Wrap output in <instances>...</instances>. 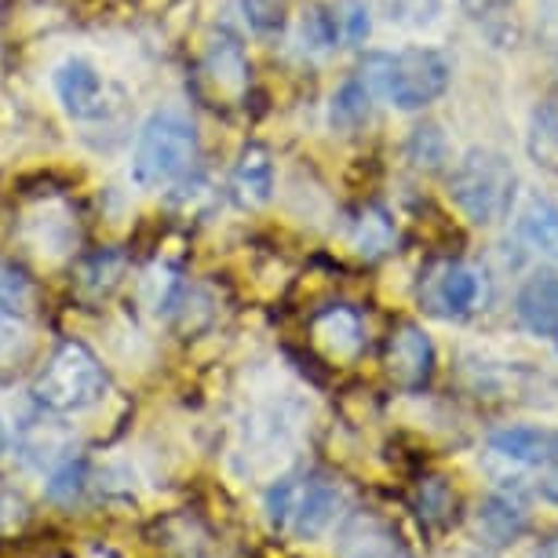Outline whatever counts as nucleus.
Masks as SVG:
<instances>
[{
    "mask_svg": "<svg viewBox=\"0 0 558 558\" xmlns=\"http://www.w3.org/2000/svg\"><path fill=\"white\" fill-rule=\"evenodd\" d=\"M205 66H208V77L216 81L219 92L238 96V92L248 84V59H245V48H241V40L234 34H219L213 40Z\"/></svg>",
    "mask_w": 558,
    "mask_h": 558,
    "instance_id": "nucleus-18",
    "label": "nucleus"
},
{
    "mask_svg": "<svg viewBox=\"0 0 558 558\" xmlns=\"http://www.w3.org/2000/svg\"><path fill=\"white\" fill-rule=\"evenodd\" d=\"M533 558H558V533H551L547 541L536 547V555Z\"/></svg>",
    "mask_w": 558,
    "mask_h": 558,
    "instance_id": "nucleus-33",
    "label": "nucleus"
},
{
    "mask_svg": "<svg viewBox=\"0 0 558 558\" xmlns=\"http://www.w3.org/2000/svg\"><path fill=\"white\" fill-rule=\"evenodd\" d=\"M555 441H558V430H547V427H504L489 435L493 452H500V457H508L514 463H533V468H541V463L551 457Z\"/></svg>",
    "mask_w": 558,
    "mask_h": 558,
    "instance_id": "nucleus-15",
    "label": "nucleus"
},
{
    "mask_svg": "<svg viewBox=\"0 0 558 558\" xmlns=\"http://www.w3.org/2000/svg\"><path fill=\"white\" fill-rule=\"evenodd\" d=\"M525 154L533 165L558 172V92H547L533 107L530 129H525Z\"/></svg>",
    "mask_w": 558,
    "mask_h": 558,
    "instance_id": "nucleus-14",
    "label": "nucleus"
},
{
    "mask_svg": "<svg viewBox=\"0 0 558 558\" xmlns=\"http://www.w3.org/2000/svg\"><path fill=\"white\" fill-rule=\"evenodd\" d=\"M311 332H314V343L329 357H336V362H351L365 347V322H362V314L354 307H347V303H336V307H325L314 314Z\"/></svg>",
    "mask_w": 558,
    "mask_h": 558,
    "instance_id": "nucleus-10",
    "label": "nucleus"
},
{
    "mask_svg": "<svg viewBox=\"0 0 558 558\" xmlns=\"http://www.w3.org/2000/svg\"><path fill=\"white\" fill-rule=\"evenodd\" d=\"M420 296H424L430 303V311L441 314V318H468L482 300V274L463 259L438 263V267L427 274V289L420 292Z\"/></svg>",
    "mask_w": 558,
    "mask_h": 558,
    "instance_id": "nucleus-8",
    "label": "nucleus"
},
{
    "mask_svg": "<svg viewBox=\"0 0 558 558\" xmlns=\"http://www.w3.org/2000/svg\"><path fill=\"white\" fill-rule=\"evenodd\" d=\"M26 519V500L12 489H0V533L15 530Z\"/></svg>",
    "mask_w": 558,
    "mask_h": 558,
    "instance_id": "nucleus-30",
    "label": "nucleus"
},
{
    "mask_svg": "<svg viewBox=\"0 0 558 558\" xmlns=\"http://www.w3.org/2000/svg\"><path fill=\"white\" fill-rule=\"evenodd\" d=\"M405 150H409V161L416 168H424V172H438V168L449 161V143L438 124H420V129H413Z\"/></svg>",
    "mask_w": 558,
    "mask_h": 558,
    "instance_id": "nucleus-23",
    "label": "nucleus"
},
{
    "mask_svg": "<svg viewBox=\"0 0 558 558\" xmlns=\"http://www.w3.org/2000/svg\"><path fill=\"white\" fill-rule=\"evenodd\" d=\"M373 102H376L373 92H368L357 77L343 81L329 99V124L336 132H347V135L365 129L368 118H373Z\"/></svg>",
    "mask_w": 558,
    "mask_h": 558,
    "instance_id": "nucleus-19",
    "label": "nucleus"
},
{
    "mask_svg": "<svg viewBox=\"0 0 558 558\" xmlns=\"http://www.w3.org/2000/svg\"><path fill=\"white\" fill-rule=\"evenodd\" d=\"M102 391H107V368H102L96 351L84 347L81 340L59 343L56 354L37 373L34 387H29L34 402L56 416L81 413V409L96 405Z\"/></svg>",
    "mask_w": 558,
    "mask_h": 558,
    "instance_id": "nucleus-5",
    "label": "nucleus"
},
{
    "mask_svg": "<svg viewBox=\"0 0 558 558\" xmlns=\"http://www.w3.org/2000/svg\"><path fill=\"white\" fill-rule=\"evenodd\" d=\"M34 303V286L15 263L0 259V322H15L23 318Z\"/></svg>",
    "mask_w": 558,
    "mask_h": 558,
    "instance_id": "nucleus-22",
    "label": "nucleus"
},
{
    "mask_svg": "<svg viewBox=\"0 0 558 558\" xmlns=\"http://www.w3.org/2000/svg\"><path fill=\"white\" fill-rule=\"evenodd\" d=\"M514 194H519V172L511 157L489 146H475L452 165L449 197L463 219L475 227H497L511 216Z\"/></svg>",
    "mask_w": 558,
    "mask_h": 558,
    "instance_id": "nucleus-3",
    "label": "nucleus"
},
{
    "mask_svg": "<svg viewBox=\"0 0 558 558\" xmlns=\"http://www.w3.org/2000/svg\"><path fill=\"white\" fill-rule=\"evenodd\" d=\"M336 558H413L384 514L376 511H354L347 514L340 533H336Z\"/></svg>",
    "mask_w": 558,
    "mask_h": 558,
    "instance_id": "nucleus-7",
    "label": "nucleus"
},
{
    "mask_svg": "<svg viewBox=\"0 0 558 558\" xmlns=\"http://www.w3.org/2000/svg\"><path fill=\"white\" fill-rule=\"evenodd\" d=\"M457 4H460L471 19H493V15L508 12L514 0H457Z\"/></svg>",
    "mask_w": 558,
    "mask_h": 558,
    "instance_id": "nucleus-32",
    "label": "nucleus"
},
{
    "mask_svg": "<svg viewBox=\"0 0 558 558\" xmlns=\"http://www.w3.org/2000/svg\"><path fill=\"white\" fill-rule=\"evenodd\" d=\"M300 40L307 51H329L336 48V40L340 37V15L329 12V8H311L307 15L300 19Z\"/></svg>",
    "mask_w": 558,
    "mask_h": 558,
    "instance_id": "nucleus-24",
    "label": "nucleus"
},
{
    "mask_svg": "<svg viewBox=\"0 0 558 558\" xmlns=\"http://www.w3.org/2000/svg\"><path fill=\"white\" fill-rule=\"evenodd\" d=\"M478 530L489 536V544H514L519 536L530 530V508H525V500L519 493H493V497L482 500L478 508Z\"/></svg>",
    "mask_w": 558,
    "mask_h": 558,
    "instance_id": "nucleus-13",
    "label": "nucleus"
},
{
    "mask_svg": "<svg viewBox=\"0 0 558 558\" xmlns=\"http://www.w3.org/2000/svg\"><path fill=\"white\" fill-rule=\"evenodd\" d=\"M541 468H544V475H541V497L558 508V441H555L551 457H547Z\"/></svg>",
    "mask_w": 558,
    "mask_h": 558,
    "instance_id": "nucleus-31",
    "label": "nucleus"
},
{
    "mask_svg": "<svg viewBox=\"0 0 558 558\" xmlns=\"http://www.w3.org/2000/svg\"><path fill=\"white\" fill-rule=\"evenodd\" d=\"M519 238L536 256L558 263V205L547 197H533L519 216Z\"/></svg>",
    "mask_w": 558,
    "mask_h": 558,
    "instance_id": "nucleus-17",
    "label": "nucleus"
},
{
    "mask_svg": "<svg viewBox=\"0 0 558 558\" xmlns=\"http://www.w3.org/2000/svg\"><path fill=\"white\" fill-rule=\"evenodd\" d=\"M336 15H340V37L347 45H362L368 37V29H373V15H368L365 0H347L343 12H336Z\"/></svg>",
    "mask_w": 558,
    "mask_h": 558,
    "instance_id": "nucleus-28",
    "label": "nucleus"
},
{
    "mask_svg": "<svg viewBox=\"0 0 558 558\" xmlns=\"http://www.w3.org/2000/svg\"><path fill=\"white\" fill-rule=\"evenodd\" d=\"M536 40L558 66V0H541L536 8Z\"/></svg>",
    "mask_w": 558,
    "mask_h": 558,
    "instance_id": "nucleus-29",
    "label": "nucleus"
},
{
    "mask_svg": "<svg viewBox=\"0 0 558 558\" xmlns=\"http://www.w3.org/2000/svg\"><path fill=\"white\" fill-rule=\"evenodd\" d=\"M347 238H351V248L357 256L376 259L384 252H391L395 245V219L380 205H365L354 213L351 227H347Z\"/></svg>",
    "mask_w": 558,
    "mask_h": 558,
    "instance_id": "nucleus-16",
    "label": "nucleus"
},
{
    "mask_svg": "<svg viewBox=\"0 0 558 558\" xmlns=\"http://www.w3.org/2000/svg\"><path fill=\"white\" fill-rule=\"evenodd\" d=\"M230 202L238 208H263L274 197V161L267 146H245L238 154L234 168H230L227 179Z\"/></svg>",
    "mask_w": 558,
    "mask_h": 558,
    "instance_id": "nucleus-11",
    "label": "nucleus"
},
{
    "mask_svg": "<svg viewBox=\"0 0 558 558\" xmlns=\"http://www.w3.org/2000/svg\"><path fill=\"white\" fill-rule=\"evenodd\" d=\"M452 508H457V497H452V489H449L446 478L430 475V478H420L416 482L413 511L420 514V522H424V525H435V530L449 525Z\"/></svg>",
    "mask_w": 558,
    "mask_h": 558,
    "instance_id": "nucleus-21",
    "label": "nucleus"
},
{
    "mask_svg": "<svg viewBox=\"0 0 558 558\" xmlns=\"http://www.w3.org/2000/svg\"><path fill=\"white\" fill-rule=\"evenodd\" d=\"M357 81L373 92V99L395 102L413 113L446 96L452 81V62L438 48H402V51H368L357 62Z\"/></svg>",
    "mask_w": 558,
    "mask_h": 558,
    "instance_id": "nucleus-1",
    "label": "nucleus"
},
{
    "mask_svg": "<svg viewBox=\"0 0 558 558\" xmlns=\"http://www.w3.org/2000/svg\"><path fill=\"white\" fill-rule=\"evenodd\" d=\"M8 452V430H4V424H0V457Z\"/></svg>",
    "mask_w": 558,
    "mask_h": 558,
    "instance_id": "nucleus-34",
    "label": "nucleus"
},
{
    "mask_svg": "<svg viewBox=\"0 0 558 558\" xmlns=\"http://www.w3.org/2000/svg\"><path fill=\"white\" fill-rule=\"evenodd\" d=\"M241 12H245L248 26L256 34L270 37V34H281L289 23V0H241Z\"/></svg>",
    "mask_w": 558,
    "mask_h": 558,
    "instance_id": "nucleus-26",
    "label": "nucleus"
},
{
    "mask_svg": "<svg viewBox=\"0 0 558 558\" xmlns=\"http://www.w3.org/2000/svg\"><path fill=\"white\" fill-rule=\"evenodd\" d=\"M380 12L391 26L420 29L441 15V0H380Z\"/></svg>",
    "mask_w": 558,
    "mask_h": 558,
    "instance_id": "nucleus-25",
    "label": "nucleus"
},
{
    "mask_svg": "<svg viewBox=\"0 0 558 558\" xmlns=\"http://www.w3.org/2000/svg\"><path fill=\"white\" fill-rule=\"evenodd\" d=\"M84 489V463L81 460H62V468L48 482V497L59 504H73V497Z\"/></svg>",
    "mask_w": 558,
    "mask_h": 558,
    "instance_id": "nucleus-27",
    "label": "nucleus"
},
{
    "mask_svg": "<svg viewBox=\"0 0 558 558\" xmlns=\"http://www.w3.org/2000/svg\"><path fill=\"white\" fill-rule=\"evenodd\" d=\"M197 161V129L175 110H157L146 118L135 140L132 179L143 191H165L179 183Z\"/></svg>",
    "mask_w": 558,
    "mask_h": 558,
    "instance_id": "nucleus-4",
    "label": "nucleus"
},
{
    "mask_svg": "<svg viewBox=\"0 0 558 558\" xmlns=\"http://www.w3.org/2000/svg\"><path fill=\"white\" fill-rule=\"evenodd\" d=\"M340 504H343L340 482L322 468L289 471L263 497L270 525L278 533L292 536V541H314V536H322L332 525Z\"/></svg>",
    "mask_w": 558,
    "mask_h": 558,
    "instance_id": "nucleus-2",
    "label": "nucleus"
},
{
    "mask_svg": "<svg viewBox=\"0 0 558 558\" xmlns=\"http://www.w3.org/2000/svg\"><path fill=\"white\" fill-rule=\"evenodd\" d=\"M514 318L525 332L558 343V274H536L514 296Z\"/></svg>",
    "mask_w": 558,
    "mask_h": 558,
    "instance_id": "nucleus-12",
    "label": "nucleus"
},
{
    "mask_svg": "<svg viewBox=\"0 0 558 558\" xmlns=\"http://www.w3.org/2000/svg\"><path fill=\"white\" fill-rule=\"evenodd\" d=\"M384 365L387 376L402 387V391H424L435 376V343L424 332V325L416 322H402L387 340L384 351Z\"/></svg>",
    "mask_w": 558,
    "mask_h": 558,
    "instance_id": "nucleus-6",
    "label": "nucleus"
},
{
    "mask_svg": "<svg viewBox=\"0 0 558 558\" xmlns=\"http://www.w3.org/2000/svg\"><path fill=\"white\" fill-rule=\"evenodd\" d=\"M56 96L62 102V110L77 121H96L107 113V81L96 62L70 56L56 66Z\"/></svg>",
    "mask_w": 558,
    "mask_h": 558,
    "instance_id": "nucleus-9",
    "label": "nucleus"
},
{
    "mask_svg": "<svg viewBox=\"0 0 558 558\" xmlns=\"http://www.w3.org/2000/svg\"><path fill=\"white\" fill-rule=\"evenodd\" d=\"M121 278H124V256L121 252H110V248L92 252V256H84L77 267V289L92 300L110 296V292L121 286Z\"/></svg>",
    "mask_w": 558,
    "mask_h": 558,
    "instance_id": "nucleus-20",
    "label": "nucleus"
}]
</instances>
